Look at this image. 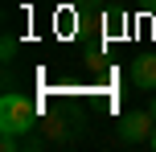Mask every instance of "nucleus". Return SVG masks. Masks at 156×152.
I'll return each mask as SVG.
<instances>
[{
	"label": "nucleus",
	"instance_id": "7ed1b4c3",
	"mask_svg": "<svg viewBox=\"0 0 156 152\" xmlns=\"http://www.w3.org/2000/svg\"><path fill=\"white\" fill-rule=\"evenodd\" d=\"M132 87L156 95V54H140L132 62Z\"/></svg>",
	"mask_w": 156,
	"mask_h": 152
},
{
	"label": "nucleus",
	"instance_id": "39448f33",
	"mask_svg": "<svg viewBox=\"0 0 156 152\" xmlns=\"http://www.w3.org/2000/svg\"><path fill=\"white\" fill-rule=\"evenodd\" d=\"M62 123H58V119H49V123H41V136H45V140H62Z\"/></svg>",
	"mask_w": 156,
	"mask_h": 152
},
{
	"label": "nucleus",
	"instance_id": "f257e3e1",
	"mask_svg": "<svg viewBox=\"0 0 156 152\" xmlns=\"http://www.w3.org/2000/svg\"><path fill=\"white\" fill-rule=\"evenodd\" d=\"M41 119H37V103L25 99L21 90H4L0 95V132L4 136H29L37 132Z\"/></svg>",
	"mask_w": 156,
	"mask_h": 152
},
{
	"label": "nucleus",
	"instance_id": "6e6552de",
	"mask_svg": "<svg viewBox=\"0 0 156 152\" xmlns=\"http://www.w3.org/2000/svg\"><path fill=\"white\" fill-rule=\"evenodd\" d=\"M78 4H99V0H78Z\"/></svg>",
	"mask_w": 156,
	"mask_h": 152
},
{
	"label": "nucleus",
	"instance_id": "1a4fd4ad",
	"mask_svg": "<svg viewBox=\"0 0 156 152\" xmlns=\"http://www.w3.org/2000/svg\"><path fill=\"white\" fill-rule=\"evenodd\" d=\"M144 4H148V8H156V0H144Z\"/></svg>",
	"mask_w": 156,
	"mask_h": 152
},
{
	"label": "nucleus",
	"instance_id": "20e7f679",
	"mask_svg": "<svg viewBox=\"0 0 156 152\" xmlns=\"http://www.w3.org/2000/svg\"><path fill=\"white\" fill-rule=\"evenodd\" d=\"M0 62H4V66L16 62V37H12V33H4V41H0Z\"/></svg>",
	"mask_w": 156,
	"mask_h": 152
},
{
	"label": "nucleus",
	"instance_id": "0eeeda50",
	"mask_svg": "<svg viewBox=\"0 0 156 152\" xmlns=\"http://www.w3.org/2000/svg\"><path fill=\"white\" fill-rule=\"evenodd\" d=\"M148 111H152V115H156V95H152V103H148Z\"/></svg>",
	"mask_w": 156,
	"mask_h": 152
},
{
	"label": "nucleus",
	"instance_id": "423d86ee",
	"mask_svg": "<svg viewBox=\"0 0 156 152\" xmlns=\"http://www.w3.org/2000/svg\"><path fill=\"white\" fill-rule=\"evenodd\" d=\"M148 148H152V152H156V128H152V136H148Z\"/></svg>",
	"mask_w": 156,
	"mask_h": 152
},
{
	"label": "nucleus",
	"instance_id": "f03ea898",
	"mask_svg": "<svg viewBox=\"0 0 156 152\" xmlns=\"http://www.w3.org/2000/svg\"><path fill=\"white\" fill-rule=\"evenodd\" d=\"M152 128H156V115H152V111H127L123 119H119V128H115V136L123 140L127 148H136V144H148V136H152Z\"/></svg>",
	"mask_w": 156,
	"mask_h": 152
}]
</instances>
